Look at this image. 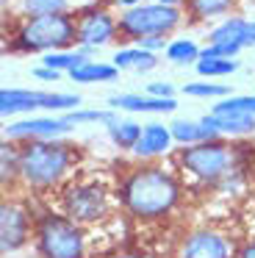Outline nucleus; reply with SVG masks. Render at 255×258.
Wrapping results in <instances>:
<instances>
[{"instance_id": "obj_27", "label": "nucleus", "mask_w": 255, "mask_h": 258, "mask_svg": "<svg viewBox=\"0 0 255 258\" xmlns=\"http://www.w3.org/2000/svg\"><path fill=\"white\" fill-rule=\"evenodd\" d=\"M188 97H200V100H222V97H230V86L225 84H214V81H192V84L183 86Z\"/></svg>"}, {"instance_id": "obj_20", "label": "nucleus", "mask_w": 255, "mask_h": 258, "mask_svg": "<svg viewBox=\"0 0 255 258\" xmlns=\"http://www.w3.org/2000/svg\"><path fill=\"white\" fill-rule=\"evenodd\" d=\"M119 73L122 70L116 67L114 61H92V58H89L86 64L72 70L67 78L75 81V84H111V81L119 78Z\"/></svg>"}, {"instance_id": "obj_4", "label": "nucleus", "mask_w": 255, "mask_h": 258, "mask_svg": "<svg viewBox=\"0 0 255 258\" xmlns=\"http://www.w3.org/2000/svg\"><path fill=\"white\" fill-rule=\"evenodd\" d=\"M33 250L39 258H86L83 225L67 214H42L33 230Z\"/></svg>"}, {"instance_id": "obj_8", "label": "nucleus", "mask_w": 255, "mask_h": 258, "mask_svg": "<svg viewBox=\"0 0 255 258\" xmlns=\"http://www.w3.org/2000/svg\"><path fill=\"white\" fill-rule=\"evenodd\" d=\"M78 17V47L86 50H97L103 45L119 39V17L111 14L108 6L103 3H86V6L75 9Z\"/></svg>"}, {"instance_id": "obj_30", "label": "nucleus", "mask_w": 255, "mask_h": 258, "mask_svg": "<svg viewBox=\"0 0 255 258\" xmlns=\"http://www.w3.org/2000/svg\"><path fill=\"white\" fill-rule=\"evenodd\" d=\"M214 114H252L255 117V95H230V97H222V100L214 103L211 108Z\"/></svg>"}, {"instance_id": "obj_18", "label": "nucleus", "mask_w": 255, "mask_h": 258, "mask_svg": "<svg viewBox=\"0 0 255 258\" xmlns=\"http://www.w3.org/2000/svg\"><path fill=\"white\" fill-rule=\"evenodd\" d=\"M236 6V0H186V23H208V20L227 17Z\"/></svg>"}, {"instance_id": "obj_2", "label": "nucleus", "mask_w": 255, "mask_h": 258, "mask_svg": "<svg viewBox=\"0 0 255 258\" xmlns=\"http://www.w3.org/2000/svg\"><path fill=\"white\" fill-rule=\"evenodd\" d=\"M81 150L67 139L20 142V180L36 191L58 186L75 169Z\"/></svg>"}, {"instance_id": "obj_26", "label": "nucleus", "mask_w": 255, "mask_h": 258, "mask_svg": "<svg viewBox=\"0 0 255 258\" xmlns=\"http://www.w3.org/2000/svg\"><path fill=\"white\" fill-rule=\"evenodd\" d=\"M0 175H3V183L20 178V142H11L6 139L0 145Z\"/></svg>"}, {"instance_id": "obj_11", "label": "nucleus", "mask_w": 255, "mask_h": 258, "mask_svg": "<svg viewBox=\"0 0 255 258\" xmlns=\"http://www.w3.org/2000/svg\"><path fill=\"white\" fill-rule=\"evenodd\" d=\"M236 252L238 250L225 233L211 228L192 230L177 247V258H236Z\"/></svg>"}, {"instance_id": "obj_3", "label": "nucleus", "mask_w": 255, "mask_h": 258, "mask_svg": "<svg viewBox=\"0 0 255 258\" xmlns=\"http://www.w3.org/2000/svg\"><path fill=\"white\" fill-rule=\"evenodd\" d=\"M78 47V17L75 12L58 14H33L22 17V23L14 28L6 50L9 53H55Z\"/></svg>"}, {"instance_id": "obj_28", "label": "nucleus", "mask_w": 255, "mask_h": 258, "mask_svg": "<svg viewBox=\"0 0 255 258\" xmlns=\"http://www.w3.org/2000/svg\"><path fill=\"white\" fill-rule=\"evenodd\" d=\"M72 125H89V122H100V125H108L114 122L119 114L114 108H75V111H67L64 114Z\"/></svg>"}, {"instance_id": "obj_13", "label": "nucleus", "mask_w": 255, "mask_h": 258, "mask_svg": "<svg viewBox=\"0 0 255 258\" xmlns=\"http://www.w3.org/2000/svg\"><path fill=\"white\" fill-rule=\"evenodd\" d=\"M172 145H175V139H172L169 125L150 122V125H144V128H142V139L136 142V147H133L131 153L136 158H142V161H153V158L169 153Z\"/></svg>"}, {"instance_id": "obj_38", "label": "nucleus", "mask_w": 255, "mask_h": 258, "mask_svg": "<svg viewBox=\"0 0 255 258\" xmlns=\"http://www.w3.org/2000/svg\"><path fill=\"white\" fill-rule=\"evenodd\" d=\"M0 3H3V6H6V9H9V3H11V0H0Z\"/></svg>"}, {"instance_id": "obj_16", "label": "nucleus", "mask_w": 255, "mask_h": 258, "mask_svg": "<svg viewBox=\"0 0 255 258\" xmlns=\"http://www.w3.org/2000/svg\"><path fill=\"white\" fill-rule=\"evenodd\" d=\"M247 28H249V20L225 17L219 25L211 28L208 45H227V47H236V50H244L247 47Z\"/></svg>"}, {"instance_id": "obj_32", "label": "nucleus", "mask_w": 255, "mask_h": 258, "mask_svg": "<svg viewBox=\"0 0 255 258\" xmlns=\"http://www.w3.org/2000/svg\"><path fill=\"white\" fill-rule=\"evenodd\" d=\"M31 75H33L36 81H42V84H55V81H61V75H64V73H58V70H50V67H44V64H39V67L31 70Z\"/></svg>"}, {"instance_id": "obj_10", "label": "nucleus", "mask_w": 255, "mask_h": 258, "mask_svg": "<svg viewBox=\"0 0 255 258\" xmlns=\"http://www.w3.org/2000/svg\"><path fill=\"white\" fill-rule=\"evenodd\" d=\"M75 131V125L58 114V117H28L20 122H9L3 128V136L11 142H36V139H64Z\"/></svg>"}, {"instance_id": "obj_34", "label": "nucleus", "mask_w": 255, "mask_h": 258, "mask_svg": "<svg viewBox=\"0 0 255 258\" xmlns=\"http://www.w3.org/2000/svg\"><path fill=\"white\" fill-rule=\"evenodd\" d=\"M236 258H255V241H247V244L238 247Z\"/></svg>"}, {"instance_id": "obj_21", "label": "nucleus", "mask_w": 255, "mask_h": 258, "mask_svg": "<svg viewBox=\"0 0 255 258\" xmlns=\"http://www.w3.org/2000/svg\"><path fill=\"white\" fill-rule=\"evenodd\" d=\"M89 58H92V50H86V47H70V50L44 53L42 64H44V67H50V70H58V73L70 75L72 70H78L81 64H86Z\"/></svg>"}, {"instance_id": "obj_9", "label": "nucleus", "mask_w": 255, "mask_h": 258, "mask_svg": "<svg viewBox=\"0 0 255 258\" xmlns=\"http://www.w3.org/2000/svg\"><path fill=\"white\" fill-rule=\"evenodd\" d=\"M36 219L28 214V208L17 200H3L0 206V250L17 252L33 239Z\"/></svg>"}, {"instance_id": "obj_33", "label": "nucleus", "mask_w": 255, "mask_h": 258, "mask_svg": "<svg viewBox=\"0 0 255 258\" xmlns=\"http://www.w3.org/2000/svg\"><path fill=\"white\" fill-rule=\"evenodd\" d=\"M136 45L144 47V50H150V53H158V50H166L169 36H147V39H139Z\"/></svg>"}, {"instance_id": "obj_36", "label": "nucleus", "mask_w": 255, "mask_h": 258, "mask_svg": "<svg viewBox=\"0 0 255 258\" xmlns=\"http://www.w3.org/2000/svg\"><path fill=\"white\" fill-rule=\"evenodd\" d=\"M247 47H255V20L249 23V28H247Z\"/></svg>"}, {"instance_id": "obj_35", "label": "nucleus", "mask_w": 255, "mask_h": 258, "mask_svg": "<svg viewBox=\"0 0 255 258\" xmlns=\"http://www.w3.org/2000/svg\"><path fill=\"white\" fill-rule=\"evenodd\" d=\"M144 0H111V6H116V9H122V12H125V9H133V6H142Z\"/></svg>"}, {"instance_id": "obj_12", "label": "nucleus", "mask_w": 255, "mask_h": 258, "mask_svg": "<svg viewBox=\"0 0 255 258\" xmlns=\"http://www.w3.org/2000/svg\"><path fill=\"white\" fill-rule=\"evenodd\" d=\"M108 108L125 114H172L177 108V100H166V97H153V95H139V92H125V95H111Z\"/></svg>"}, {"instance_id": "obj_14", "label": "nucleus", "mask_w": 255, "mask_h": 258, "mask_svg": "<svg viewBox=\"0 0 255 258\" xmlns=\"http://www.w3.org/2000/svg\"><path fill=\"white\" fill-rule=\"evenodd\" d=\"M172 131V139L175 145L186 147V145H200V142H211V139H222L219 131L211 125L208 114H203L200 119H175L169 125Z\"/></svg>"}, {"instance_id": "obj_25", "label": "nucleus", "mask_w": 255, "mask_h": 258, "mask_svg": "<svg viewBox=\"0 0 255 258\" xmlns=\"http://www.w3.org/2000/svg\"><path fill=\"white\" fill-rule=\"evenodd\" d=\"M81 108V95L72 92H42V111L50 114H67Z\"/></svg>"}, {"instance_id": "obj_37", "label": "nucleus", "mask_w": 255, "mask_h": 258, "mask_svg": "<svg viewBox=\"0 0 255 258\" xmlns=\"http://www.w3.org/2000/svg\"><path fill=\"white\" fill-rule=\"evenodd\" d=\"M155 3H166V6H177V9L186 6V0H155Z\"/></svg>"}, {"instance_id": "obj_23", "label": "nucleus", "mask_w": 255, "mask_h": 258, "mask_svg": "<svg viewBox=\"0 0 255 258\" xmlns=\"http://www.w3.org/2000/svg\"><path fill=\"white\" fill-rule=\"evenodd\" d=\"M200 53H203V47H197V42H192V39H169L164 56H166V61L177 64V67H188V64L200 61Z\"/></svg>"}, {"instance_id": "obj_6", "label": "nucleus", "mask_w": 255, "mask_h": 258, "mask_svg": "<svg viewBox=\"0 0 255 258\" xmlns=\"http://www.w3.org/2000/svg\"><path fill=\"white\" fill-rule=\"evenodd\" d=\"M186 20V12L166 3H142L119 12V39L133 42L147 39V36H169Z\"/></svg>"}, {"instance_id": "obj_5", "label": "nucleus", "mask_w": 255, "mask_h": 258, "mask_svg": "<svg viewBox=\"0 0 255 258\" xmlns=\"http://www.w3.org/2000/svg\"><path fill=\"white\" fill-rule=\"evenodd\" d=\"M175 164L200 183H219L236 167V153L225 139H211L180 147L175 156Z\"/></svg>"}, {"instance_id": "obj_31", "label": "nucleus", "mask_w": 255, "mask_h": 258, "mask_svg": "<svg viewBox=\"0 0 255 258\" xmlns=\"http://www.w3.org/2000/svg\"><path fill=\"white\" fill-rule=\"evenodd\" d=\"M147 95H153V97H166V100H172L175 97V86L169 84V81H153V84H147Z\"/></svg>"}, {"instance_id": "obj_15", "label": "nucleus", "mask_w": 255, "mask_h": 258, "mask_svg": "<svg viewBox=\"0 0 255 258\" xmlns=\"http://www.w3.org/2000/svg\"><path fill=\"white\" fill-rule=\"evenodd\" d=\"M42 111V92L39 89H3L0 92V114L6 119L20 114Z\"/></svg>"}, {"instance_id": "obj_7", "label": "nucleus", "mask_w": 255, "mask_h": 258, "mask_svg": "<svg viewBox=\"0 0 255 258\" xmlns=\"http://www.w3.org/2000/svg\"><path fill=\"white\" fill-rule=\"evenodd\" d=\"M61 211L78 225L103 222L111 214V195L105 183H100L97 178L70 180L61 191Z\"/></svg>"}, {"instance_id": "obj_19", "label": "nucleus", "mask_w": 255, "mask_h": 258, "mask_svg": "<svg viewBox=\"0 0 255 258\" xmlns=\"http://www.w3.org/2000/svg\"><path fill=\"white\" fill-rule=\"evenodd\" d=\"M111 61L119 70H128V73H150V70L158 67V53H150L139 45H131V47L116 50Z\"/></svg>"}, {"instance_id": "obj_1", "label": "nucleus", "mask_w": 255, "mask_h": 258, "mask_svg": "<svg viewBox=\"0 0 255 258\" xmlns=\"http://www.w3.org/2000/svg\"><path fill=\"white\" fill-rule=\"evenodd\" d=\"M119 206L136 219H164L180 203V180L158 164L133 167L119 180Z\"/></svg>"}, {"instance_id": "obj_17", "label": "nucleus", "mask_w": 255, "mask_h": 258, "mask_svg": "<svg viewBox=\"0 0 255 258\" xmlns=\"http://www.w3.org/2000/svg\"><path fill=\"white\" fill-rule=\"evenodd\" d=\"M208 119H211V125L219 131L222 139H225V136H230V139H241V136L255 134V117L252 114H233V111L214 114V111H208Z\"/></svg>"}, {"instance_id": "obj_24", "label": "nucleus", "mask_w": 255, "mask_h": 258, "mask_svg": "<svg viewBox=\"0 0 255 258\" xmlns=\"http://www.w3.org/2000/svg\"><path fill=\"white\" fill-rule=\"evenodd\" d=\"M238 70L236 58H200L194 64V73L203 81H214V78H225V75H233Z\"/></svg>"}, {"instance_id": "obj_22", "label": "nucleus", "mask_w": 255, "mask_h": 258, "mask_svg": "<svg viewBox=\"0 0 255 258\" xmlns=\"http://www.w3.org/2000/svg\"><path fill=\"white\" fill-rule=\"evenodd\" d=\"M142 128L144 125L133 122V119H119L116 117L114 122L105 125V134H108L111 145H116L119 150H133L136 142L142 139Z\"/></svg>"}, {"instance_id": "obj_29", "label": "nucleus", "mask_w": 255, "mask_h": 258, "mask_svg": "<svg viewBox=\"0 0 255 258\" xmlns=\"http://www.w3.org/2000/svg\"><path fill=\"white\" fill-rule=\"evenodd\" d=\"M22 17H33V14H58V12H75L70 0H20Z\"/></svg>"}]
</instances>
